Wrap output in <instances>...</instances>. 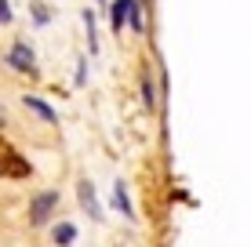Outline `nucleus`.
I'll return each mask as SVG.
<instances>
[{
    "label": "nucleus",
    "mask_w": 251,
    "mask_h": 247,
    "mask_svg": "<svg viewBox=\"0 0 251 247\" xmlns=\"http://www.w3.org/2000/svg\"><path fill=\"white\" fill-rule=\"evenodd\" d=\"M55 207H58V189H44V193H37L29 203V222L33 225H44L51 215H55Z\"/></svg>",
    "instance_id": "1"
},
{
    "label": "nucleus",
    "mask_w": 251,
    "mask_h": 247,
    "mask_svg": "<svg viewBox=\"0 0 251 247\" xmlns=\"http://www.w3.org/2000/svg\"><path fill=\"white\" fill-rule=\"evenodd\" d=\"M7 66L15 73H37V55H33V47L25 40H15L11 51H7Z\"/></svg>",
    "instance_id": "2"
},
{
    "label": "nucleus",
    "mask_w": 251,
    "mask_h": 247,
    "mask_svg": "<svg viewBox=\"0 0 251 247\" xmlns=\"http://www.w3.org/2000/svg\"><path fill=\"white\" fill-rule=\"evenodd\" d=\"M22 106L29 109V113H37L44 124H58V109H55V106H48V102L40 98V95H22Z\"/></svg>",
    "instance_id": "3"
},
{
    "label": "nucleus",
    "mask_w": 251,
    "mask_h": 247,
    "mask_svg": "<svg viewBox=\"0 0 251 247\" xmlns=\"http://www.w3.org/2000/svg\"><path fill=\"white\" fill-rule=\"evenodd\" d=\"M113 207L124 218H135V203H131V197H127V185L124 182H113Z\"/></svg>",
    "instance_id": "4"
},
{
    "label": "nucleus",
    "mask_w": 251,
    "mask_h": 247,
    "mask_svg": "<svg viewBox=\"0 0 251 247\" xmlns=\"http://www.w3.org/2000/svg\"><path fill=\"white\" fill-rule=\"evenodd\" d=\"M76 193H80V203H84V211H88L91 218H102V207H99V197H95L91 182H80V185H76Z\"/></svg>",
    "instance_id": "5"
},
{
    "label": "nucleus",
    "mask_w": 251,
    "mask_h": 247,
    "mask_svg": "<svg viewBox=\"0 0 251 247\" xmlns=\"http://www.w3.org/2000/svg\"><path fill=\"white\" fill-rule=\"evenodd\" d=\"M127 25V0H109V29L120 33Z\"/></svg>",
    "instance_id": "6"
},
{
    "label": "nucleus",
    "mask_w": 251,
    "mask_h": 247,
    "mask_svg": "<svg viewBox=\"0 0 251 247\" xmlns=\"http://www.w3.org/2000/svg\"><path fill=\"white\" fill-rule=\"evenodd\" d=\"M127 25L135 33H146V19H142V0H127Z\"/></svg>",
    "instance_id": "7"
},
{
    "label": "nucleus",
    "mask_w": 251,
    "mask_h": 247,
    "mask_svg": "<svg viewBox=\"0 0 251 247\" xmlns=\"http://www.w3.org/2000/svg\"><path fill=\"white\" fill-rule=\"evenodd\" d=\"M84 29H88V51L95 55V51H99V25H95V11L91 7H84Z\"/></svg>",
    "instance_id": "8"
},
{
    "label": "nucleus",
    "mask_w": 251,
    "mask_h": 247,
    "mask_svg": "<svg viewBox=\"0 0 251 247\" xmlns=\"http://www.w3.org/2000/svg\"><path fill=\"white\" fill-rule=\"evenodd\" d=\"M73 240H76V225H73V222H58V225H55V244H58V247H69Z\"/></svg>",
    "instance_id": "9"
},
{
    "label": "nucleus",
    "mask_w": 251,
    "mask_h": 247,
    "mask_svg": "<svg viewBox=\"0 0 251 247\" xmlns=\"http://www.w3.org/2000/svg\"><path fill=\"white\" fill-rule=\"evenodd\" d=\"M142 106L146 109H157V88H153V76L142 73Z\"/></svg>",
    "instance_id": "10"
},
{
    "label": "nucleus",
    "mask_w": 251,
    "mask_h": 247,
    "mask_svg": "<svg viewBox=\"0 0 251 247\" xmlns=\"http://www.w3.org/2000/svg\"><path fill=\"white\" fill-rule=\"evenodd\" d=\"M29 11H33V22H37V25H48V22H51L48 4H29Z\"/></svg>",
    "instance_id": "11"
},
{
    "label": "nucleus",
    "mask_w": 251,
    "mask_h": 247,
    "mask_svg": "<svg viewBox=\"0 0 251 247\" xmlns=\"http://www.w3.org/2000/svg\"><path fill=\"white\" fill-rule=\"evenodd\" d=\"M84 80H88V58H80V62H76V88H80Z\"/></svg>",
    "instance_id": "12"
},
{
    "label": "nucleus",
    "mask_w": 251,
    "mask_h": 247,
    "mask_svg": "<svg viewBox=\"0 0 251 247\" xmlns=\"http://www.w3.org/2000/svg\"><path fill=\"white\" fill-rule=\"evenodd\" d=\"M11 19H15V15H11V4H7V0H0V25H7Z\"/></svg>",
    "instance_id": "13"
}]
</instances>
